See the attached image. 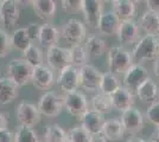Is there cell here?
<instances>
[{"label": "cell", "instance_id": "836d02e7", "mask_svg": "<svg viewBox=\"0 0 159 142\" xmlns=\"http://www.w3.org/2000/svg\"><path fill=\"white\" fill-rule=\"evenodd\" d=\"M70 56H71V65L76 68H81L88 64L89 54L87 52L86 46L83 45H71L70 47Z\"/></svg>", "mask_w": 159, "mask_h": 142}, {"label": "cell", "instance_id": "e0dca14e", "mask_svg": "<svg viewBox=\"0 0 159 142\" xmlns=\"http://www.w3.org/2000/svg\"><path fill=\"white\" fill-rule=\"evenodd\" d=\"M31 83L34 88L39 89V90H49L55 83L52 69H50L48 65H44V64L37 68H33Z\"/></svg>", "mask_w": 159, "mask_h": 142}, {"label": "cell", "instance_id": "44dd1931", "mask_svg": "<svg viewBox=\"0 0 159 142\" xmlns=\"http://www.w3.org/2000/svg\"><path fill=\"white\" fill-rule=\"evenodd\" d=\"M135 95L141 102L151 104L158 100V85L151 77H148L145 82L140 84V87L135 91Z\"/></svg>", "mask_w": 159, "mask_h": 142}, {"label": "cell", "instance_id": "f5cc1de1", "mask_svg": "<svg viewBox=\"0 0 159 142\" xmlns=\"http://www.w3.org/2000/svg\"><path fill=\"white\" fill-rule=\"evenodd\" d=\"M0 1H1V0H0Z\"/></svg>", "mask_w": 159, "mask_h": 142}, {"label": "cell", "instance_id": "ffe728a7", "mask_svg": "<svg viewBox=\"0 0 159 142\" xmlns=\"http://www.w3.org/2000/svg\"><path fill=\"white\" fill-rule=\"evenodd\" d=\"M19 95V87L8 77H0V105L13 102Z\"/></svg>", "mask_w": 159, "mask_h": 142}, {"label": "cell", "instance_id": "277c9868", "mask_svg": "<svg viewBox=\"0 0 159 142\" xmlns=\"http://www.w3.org/2000/svg\"><path fill=\"white\" fill-rule=\"evenodd\" d=\"M37 107L42 115L47 117H57L64 109L63 96L57 94L56 91H47L40 96Z\"/></svg>", "mask_w": 159, "mask_h": 142}, {"label": "cell", "instance_id": "d590c367", "mask_svg": "<svg viewBox=\"0 0 159 142\" xmlns=\"http://www.w3.org/2000/svg\"><path fill=\"white\" fill-rule=\"evenodd\" d=\"M12 44H11V36L5 30L0 28V58L6 57L11 52Z\"/></svg>", "mask_w": 159, "mask_h": 142}, {"label": "cell", "instance_id": "f6af8a7d", "mask_svg": "<svg viewBox=\"0 0 159 142\" xmlns=\"http://www.w3.org/2000/svg\"><path fill=\"white\" fill-rule=\"evenodd\" d=\"M148 142H159V126L157 127V129L152 133V135L150 136Z\"/></svg>", "mask_w": 159, "mask_h": 142}, {"label": "cell", "instance_id": "8992f818", "mask_svg": "<svg viewBox=\"0 0 159 142\" xmlns=\"http://www.w3.org/2000/svg\"><path fill=\"white\" fill-rule=\"evenodd\" d=\"M63 104H64V109L70 115L79 117V118L89 109V104L87 101L86 95L79 90L64 94Z\"/></svg>", "mask_w": 159, "mask_h": 142}, {"label": "cell", "instance_id": "74e56055", "mask_svg": "<svg viewBox=\"0 0 159 142\" xmlns=\"http://www.w3.org/2000/svg\"><path fill=\"white\" fill-rule=\"evenodd\" d=\"M62 8L68 13H77L82 11L83 0H61Z\"/></svg>", "mask_w": 159, "mask_h": 142}, {"label": "cell", "instance_id": "b9f144b4", "mask_svg": "<svg viewBox=\"0 0 159 142\" xmlns=\"http://www.w3.org/2000/svg\"><path fill=\"white\" fill-rule=\"evenodd\" d=\"M7 123H8V115L0 111V129L7 128Z\"/></svg>", "mask_w": 159, "mask_h": 142}, {"label": "cell", "instance_id": "4316f807", "mask_svg": "<svg viewBox=\"0 0 159 142\" xmlns=\"http://www.w3.org/2000/svg\"><path fill=\"white\" fill-rule=\"evenodd\" d=\"M86 50L89 57L92 58H100L107 51V43L99 36H90L86 39Z\"/></svg>", "mask_w": 159, "mask_h": 142}, {"label": "cell", "instance_id": "681fc988", "mask_svg": "<svg viewBox=\"0 0 159 142\" xmlns=\"http://www.w3.org/2000/svg\"><path fill=\"white\" fill-rule=\"evenodd\" d=\"M131 1H133V2H134V4H137V2H140V1H141V0H131Z\"/></svg>", "mask_w": 159, "mask_h": 142}, {"label": "cell", "instance_id": "7bdbcfd3", "mask_svg": "<svg viewBox=\"0 0 159 142\" xmlns=\"http://www.w3.org/2000/svg\"><path fill=\"white\" fill-rule=\"evenodd\" d=\"M14 1L19 7H30L34 2V0H14Z\"/></svg>", "mask_w": 159, "mask_h": 142}, {"label": "cell", "instance_id": "ab89813d", "mask_svg": "<svg viewBox=\"0 0 159 142\" xmlns=\"http://www.w3.org/2000/svg\"><path fill=\"white\" fill-rule=\"evenodd\" d=\"M0 142H14V134L7 128L0 129Z\"/></svg>", "mask_w": 159, "mask_h": 142}, {"label": "cell", "instance_id": "d6986e66", "mask_svg": "<svg viewBox=\"0 0 159 142\" xmlns=\"http://www.w3.org/2000/svg\"><path fill=\"white\" fill-rule=\"evenodd\" d=\"M120 24L121 20L114 14L113 11H109L101 15L96 28L103 36H116Z\"/></svg>", "mask_w": 159, "mask_h": 142}, {"label": "cell", "instance_id": "6da1fadb", "mask_svg": "<svg viewBox=\"0 0 159 142\" xmlns=\"http://www.w3.org/2000/svg\"><path fill=\"white\" fill-rule=\"evenodd\" d=\"M132 57L134 63L154 61L159 57V38L156 36H144L135 43Z\"/></svg>", "mask_w": 159, "mask_h": 142}, {"label": "cell", "instance_id": "f35d334b", "mask_svg": "<svg viewBox=\"0 0 159 142\" xmlns=\"http://www.w3.org/2000/svg\"><path fill=\"white\" fill-rule=\"evenodd\" d=\"M40 26H42V25L37 24V23H31L30 25H27L26 26L27 33H29V36H30V39L32 41V43L33 41H38Z\"/></svg>", "mask_w": 159, "mask_h": 142}, {"label": "cell", "instance_id": "d6a6232c", "mask_svg": "<svg viewBox=\"0 0 159 142\" xmlns=\"http://www.w3.org/2000/svg\"><path fill=\"white\" fill-rule=\"evenodd\" d=\"M14 142H42L32 127L19 124L14 133Z\"/></svg>", "mask_w": 159, "mask_h": 142}, {"label": "cell", "instance_id": "3957f363", "mask_svg": "<svg viewBox=\"0 0 159 142\" xmlns=\"http://www.w3.org/2000/svg\"><path fill=\"white\" fill-rule=\"evenodd\" d=\"M7 77L11 78L18 87L31 83L33 68L24 58H14L7 64Z\"/></svg>", "mask_w": 159, "mask_h": 142}, {"label": "cell", "instance_id": "4dcf8cb0", "mask_svg": "<svg viewBox=\"0 0 159 142\" xmlns=\"http://www.w3.org/2000/svg\"><path fill=\"white\" fill-rule=\"evenodd\" d=\"M23 58H24L32 68H37V67L44 64L43 51L40 50L39 46H37V45L33 44V43L23 52Z\"/></svg>", "mask_w": 159, "mask_h": 142}, {"label": "cell", "instance_id": "7402d4cb", "mask_svg": "<svg viewBox=\"0 0 159 142\" xmlns=\"http://www.w3.org/2000/svg\"><path fill=\"white\" fill-rule=\"evenodd\" d=\"M139 27L147 36H156L159 34V14L147 10L141 14L139 18Z\"/></svg>", "mask_w": 159, "mask_h": 142}, {"label": "cell", "instance_id": "83f0119b", "mask_svg": "<svg viewBox=\"0 0 159 142\" xmlns=\"http://www.w3.org/2000/svg\"><path fill=\"white\" fill-rule=\"evenodd\" d=\"M11 44L13 49L20 52H24L32 44V41L30 39V36L27 33L26 27H20L14 30L13 33L11 34Z\"/></svg>", "mask_w": 159, "mask_h": 142}, {"label": "cell", "instance_id": "cb8c5ba5", "mask_svg": "<svg viewBox=\"0 0 159 142\" xmlns=\"http://www.w3.org/2000/svg\"><path fill=\"white\" fill-rule=\"evenodd\" d=\"M32 7L37 17L44 21L51 20L57 11L56 0H34Z\"/></svg>", "mask_w": 159, "mask_h": 142}, {"label": "cell", "instance_id": "bcb514c9", "mask_svg": "<svg viewBox=\"0 0 159 142\" xmlns=\"http://www.w3.org/2000/svg\"><path fill=\"white\" fill-rule=\"evenodd\" d=\"M153 72L159 78V57L154 59V63H153Z\"/></svg>", "mask_w": 159, "mask_h": 142}, {"label": "cell", "instance_id": "f1b7e54d", "mask_svg": "<svg viewBox=\"0 0 159 142\" xmlns=\"http://www.w3.org/2000/svg\"><path fill=\"white\" fill-rule=\"evenodd\" d=\"M121 87V82L118 78V75L112 74L111 71H107L102 74L101 83H100V93L106 95H111L115 93Z\"/></svg>", "mask_w": 159, "mask_h": 142}, {"label": "cell", "instance_id": "30bf717a", "mask_svg": "<svg viewBox=\"0 0 159 142\" xmlns=\"http://www.w3.org/2000/svg\"><path fill=\"white\" fill-rule=\"evenodd\" d=\"M19 21V6L14 0L0 1V24L5 30H12Z\"/></svg>", "mask_w": 159, "mask_h": 142}, {"label": "cell", "instance_id": "5bb4252c", "mask_svg": "<svg viewBox=\"0 0 159 142\" xmlns=\"http://www.w3.org/2000/svg\"><path fill=\"white\" fill-rule=\"evenodd\" d=\"M116 37L122 45H133L140 39L139 24L133 19L121 21Z\"/></svg>", "mask_w": 159, "mask_h": 142}, {"label": "cell", "instance_id": "484cf974", "mask_svg": "<svg viewBox=\"0 0 159 142\" xmlns=\"http://www.w3.org/2000/svg\"><path fill=\"white\" fill-rule=\"evenodd\" d=\"M112 11L121 21L131 20L135 17L137 7L131 0H116L112 4Z\"/></svg>", "mask_w": 159, "mask_h": 142}, {"label": "cell", "instance_id": "7c38bea8", "mask_svg": "<svg viewBox=\"0 0 159 142\" xmlns=\"http://www.w3.org/2000/svg\"><path fill=\"white\" fill-rule=\"evenodd\" d=\"M16 116L18 118L20 124L27 127H34L40 122V114L38 107H36L32 103L20 102L16 109Z\"/></svg>", "mask_w": 159, "mask_h": 142}, {"label": "cell", "instance_id": "d4e9b609", "mask_svg": "<svg viewBox=\"0 0 159 142\" xmlns=\"http://www.w3.org/2000/svg\"><path fill=\"white\" fill-rule=\"evenodd\" d=\"M125 133L126 131L119 118H111V120H106L101 134L108 141H120L124 139Z\"/></svg>", "mask_w": 159, "mask_h": 142}, {"label": "cell", "instance_id": "ba28073f", "mask_svg": "<svg viewBox=\"0 0 159 142\" xmlns=\"http://www.w3.org/2000/svg\"><path fill=\"white\" fill-rule=\"evenodd\" d=\"M47 63L50 69L60 72L61 70L71 65L70 49H66L58 45L49 47L47 51Z\"/></svg>", "mask_w": 159, "mask_h": 142}, {"label": "cell", "instance_id": "7dc6e473", "mask_svg": "<svg viewBox=\"0 0 159 142\" xmlns=\"http://www.w3.org/2000/svg\"><path fill=\"white\" fill-rule=\"evenodd\" d=\"M127 142H147V141H145L144 139H140V137H129L127 140Z\"/></svg>", "mask_w": 159, "mask_h": 142}, {"label": "cell", "instance_id": "9c48e42d", "mask_svg": "<svg viewBox=\"0 0 159 142\" xmlns=\"http://www.w3.org/2000/svg\"><path fill=\"white\" fill-rule=\"evenodd\" d=\"M150 77L147 69L141 65L140 63H133L129 68L127 69V71L124 74V87L127 88L129 91H132L133 94H135L137 89L140 87V84L143 82H145Z\"/></svg>", "mask_w": 159, "mask_h": 142}, {"label": "cell", "instance_id": "ac0fdd59", "mask_svg": "<svg viewBox=\"0 0 159 142\" xmlns=\"http://www.w3.org/2000/svg\"><path fill=\"white\" fill-rule=\"evenodd\" d=\"M111 100H112L113 109L119 110L121 113L127 109L132 108L134 102H135L134 94L125 87H120L115 93H113L111 95Z\"/></svg>", "mask_w": 159, "mask_h": 142}, {"label": "cell", "instance_id": "603a6c76", "mask_svg": "<svg viewBox=\"0 0 159 142\" xmlns=\"http://www.w3.org/2000/svg\"><path fill=\"white\" fill-rule=\"evenodd\" d=\"M61 37V31L55 27L51 24H43L40 26V31H39V37H38V43L43 47H49L55 46L57 45V43L60 41Z\"/></svg>", "mask_w": 159, "mask_h": 142}, {"label": "cell", "instance_id": "4fadbf2b", "mask_svg": "<svg viewBox=\"0 0 159 142\" xmlns=\"http://www.w3.org/2000/svg\"><path fill=\"white\" fill-rule=\"evenodd\" d=\"M120 121L124 126L125 131L128 134H137L141 131L144 127V116L139 109L134 107L122 111Z\"/></svg>", "mask_w": 159, "mask_h": 142}, {"label": "cell", "instance_id": "816d5d0a", "mask_svg": "<svg viewBox=\"0 0 159 142\" xmlns=\"http://www.w3.org/2000/svg\"><path fill=\"white\" fill-rule=\"evenodd\" d=\"M158 38H159V34H158Z\"/></svg>", "mask_w": 159, "mask_h": 142}, {"label": "cell", "instance_id": "52a82bcc", "mask_svg": "<svg viewBox=\"0 0 159 142\" xmlns=\"http://www.w3.org/2000/svg\"><path fill=\"white\" fill-rule=\"evenodd\" d=\"M80 69V87L88 93H96L100 89L102 72L92 64H86Z\"/></svg>", "mask_w": 159, "mask_h": 142}, {"label": "cell", "instance_id": "2e32d148", "mask_svg": "<svg viewBox=\"0 0 159 142\" xmlns=\"http://www.w3.org/2000/svg\"><path fill=\"white\" fill-rule=\"evenodd\" d=\"M84 21L90 27L96 28L101 15L103 14V1L102 0H83L82 11Z\"/></svg>", "mask_w": 159, "mask_h": 142}, {"label": "cell", "instance_id": "8d00e7d4", "mask_svg": "<svg viewBox=\"0 0 159 142\" xmlns=\"http://www.w3.org/2000/svg\"><path fill=\"white\" fill-rule=\"evenodd\" d=\"M145 117L150 123H152L153 126L158 127L159 126V101H156L151 103L147 109H146Z\"/></svg>", "mask_w": 159, "mask_h": 142}, {"label": "cell", "instance_id": "60d3db41", "mask_svg": "<svg viewBox=\"0 0 159 142\" xmlns=\"http://www.w3.org/2000/svg\"><path fill=\"white\" fill-rule=\"evenodd\" d=\"M147 10L159 14V0H145Z\"/></svg>", "mask_w": 159, "mask_h": 142}, {"label": "cell", "instance_id": "e575fe53", "mask_svg": "<svg viewBox=\"0 0 159 142\" xmlns=\"http://www.w3.org/2000/svg\"><path fill=\"white\" fill-rule=\"evenodd\" d=\"M92 134L87 131L81 124L75 126L68 131V141L69 142H92Z\"/></svg>", "mask_w": 159, "mask_h": 142}, {"label": "cell", "instance_id": "f546056e", "mask_svg": "<svg viewBox=\"0 0 159 142\" xmlns=\"http://www.w3.org/2000/svg\"><path fill=\"white\" fill-rule=\"evenodd\" d=\"M90 104H92V109L99 111L101 114H108L111 113L113 109L112 100H111V96L106 94H102V93H96L92 97L90 100Z\"/></svg>", "mask_w": 159, "mask_h": 142}, {"label": "cell", "instance_id": "f907efd6", "mask_svg": "<svg viewBox=\"0 0 159 142\" xmlns=\"http://www.w3.org/2000/svg\"><path fill=\"white\" fill-rule=\"evenodd\" d=\"M42 142H47V141H42Z\"/></svg>", "mask_w": 159, "mask_h": 142}, {"label": "cell", "instance_id": "8fae6325", "mask_svg": "<svg viewBox=\"0 0 159 142\" xmlns=\"http://www.w3.org/2000/svg\"><path fill=\"white\" fill-rule=\"evenodd\" d=\"M57 84L64 94L77 90L80 88V69L69 65L61 70L57 77Z\"/></svg>", "mask_w": 159, "mask_h": 142}, {"label": "cell", "instance_id": "c3c4849f", "mask_svg": "<svg viewBox=\"0 0 159 142\" xmlns=\"http://www.w3.org/2000/svg\"><path fill=\"white\" fill-rule=\"evenodd\" d=\"M103 2H109V4H113V2H115L116 0H102Z\"/></svg>", "mask_w": 159, "mask_h": 142}, {"label": "cell", "instance_id": "7a4b0ae2", "mask_svg": "<svg viewBox=\"0 0 159 142\" xmlns=\"http://www.w3.org/2000/svg\"><path fill=\"white\" fill-rule=\"evenodd\" d=\"M107 62H108L109 71L115 75L125 74L127 69L134 63L132 54H129L126 49L122 46L111 47L108 50Z\"/></svg>", "mask_w": 159, "mask_h": 142}, {"label": "cell", "instance_id": "9a60e30c", "mask_svg": "<svg viewBox=\"0 0 159 142\" xmlns=\"http://www.w3.org/2000/svg\"><path fill=\"white\" fill-rule=\"evenodd\" d=\"M80 122L87 131H89L92 135H96L102 133V128L106 120L103 117V114L90 108L80 117Z\"/></svg>", "mask_w": 159, "mask_h": 142}, {"label": "cell", "instance_id": "ee69618b", "mask_svg": "<svg viewBox=\"0 0 159 142\" xmlns=\"http://www.w3.org/2000/svg\"><path fill=\"white\" fill-rule=\"evenodd\" d=\"M92 142H108V140L102 134H96L92 136Z\"/></svg>", "mask_w": 159, "mask_h": 142}, {"label": "cell", "instance_id": "5b68a950", "mask_svg": "<svg viewBox=\"0 0 159 142\" xmlns=\"http://www.w3.org/2000/svg\"><path fill=\"white\" fill-rule=\"evenodd\" d=\"M61 37L70 45H79L86 39L87 28L84 24L76 18H71L64 23L61 28Z\"/></svg>", "mask_w": 159, "mask_h": 142}, {"label": "cell", "instance_id": "1f68e13d", "mask_svg": "<svg viewBox=\"0 0 159 142\" xmlns=\"http://www.w3.org/2000/svg\"><path fill=\"white\" fill-rule=\"evenodd\" d=\"M45 139L47 142H66L68 141V133L61 127L60 124L53 123L49 124L45 128Z\"/></svg>", "mask_w": 159, "mask_h": 142}]
</instances>
